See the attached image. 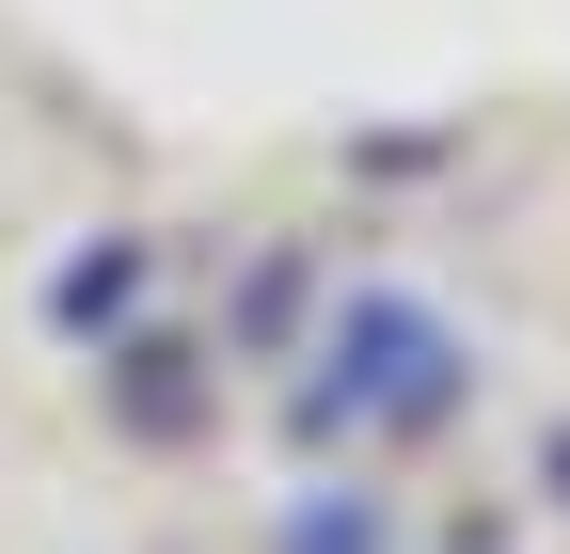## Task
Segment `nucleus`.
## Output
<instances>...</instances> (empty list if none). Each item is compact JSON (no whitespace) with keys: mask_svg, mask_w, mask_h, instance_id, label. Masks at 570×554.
<instances>
[{"mask_svg":"<svg viewBox=\"0 0 570 554\" xmlns=\"http://www.w3.org/2000/svg\"><path fill=\"white\" fill-rule=\"evenodd\" d=\"M333 365H348V380L302 396V428H333V412H412V428H428V412H460V333L428 317V301H396V286H381V301H348Z\"/></svg>","mask_w":570,"mask_h":554,"instance_id":"1","label":"nucleus"}]
</instances>
